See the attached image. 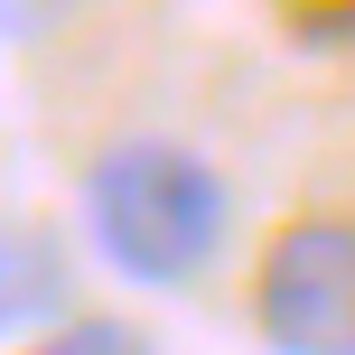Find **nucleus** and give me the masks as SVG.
I'll return each instance as SVG.
<instances>
[{
	"mask_svg": "<svg viewBox=\"0 0 355 355\" xmlns=\"http://www.w3.org/2000/svg\"><path fill=\"white\" fill-rule=\"evenodd\" d=\"M85 234L103 252V271H122L141 290H187L225 262L234 187L206 150L131 131L85 159Z\"/></svg>",
	"mask_w": 355,
	"mask_h": 355,
	"instance_id": "nucleus-1",
	"label": "nucleus"
},
{
	"mask_svg": "<svg viewBox=\"0 0 355 355\" xmlns=\"http://www.w3.org/2000/svg\"><path fill=\"white\" fill-rule=\"evenodd\" d=\"M252 327L271 355H355V225L300 215L252 262Z\"/></svg>",
	"mask_w": 355,
	"mask_h": 355,
	"instance_id": "nucleus-2",
	"label": "nucleus"
},
{
	"mask_svg": "<svg viewBox=\"0 0 355 355\" xmlns=\"http://www.w3.org/2000/svg\"><path fill=\"white\" fill-rule=\"evenodd\" d=\"M19 327H66V252L37 225L0 234V337Z\"/></svg>",
	"mask_w": 355,
	"mask_h": 355,
	"instance_id": "nucleus-3",
	"label": "nucleus"
},
{
	"mask_svg": "<svg viewBox=\"0 0 355 355\" xmlns=\"http://www.w3.org/2000/svg\"><path fill=\"white\" fill-rule=\"evenodd\" d=\"M28 355H159V346H150L131 318H103V309H94V318H66V327H47V337H37Z\"/></svg>",
	"mask_w": 355,
	"mask_h": 355,
	"instance_id": "nucleus-4",
	"label": "nucleus"
}]
</instances>
